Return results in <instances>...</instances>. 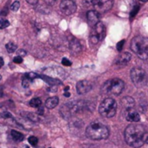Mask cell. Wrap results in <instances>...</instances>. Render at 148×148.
I'll use <instances>...</instances> for the list:
<instances>
[{
    "mask_svg": "<svg viewBox=\"0 0 148 148\" xmlns=\"http://www.w3.org/2000/svg\"><path fill=\"white\" fill-rule=\"evenodd\" d=\"M0 117L3 118V119H11L12 116L9 112H3L1 114H0Z\"/></svg>",
    "mask_w": 148,
    "mask_h": 148,
    "instance_id": "obj_25",
    "label": "cell"
},
{
    "mask_svg": "<svg viewBox=\"0 0 148 148\" xmlns=\"http://www.w3.org/2000/svg\"><path fill=\"white\" fill-rule=\"evenodd\" d=\"M131 58H132V56L129 52H123L119 55V57L116 58L115 63L118 65H125L130 62Z\"/></svg>",
    "mask_w": 148,
    "mask_h": 148,
    "instance_id": "obj_14",
    "label": "cell"
},
{
    "mask_svg": "<svg viewBox=\"0 0 148 148\" xmlns=\"http://www.w3.org/2000/svg\"><path fill=\"white\" fill-rule=\"evenodd\" d=\"M122 112H123L125 119L129 122L137 123L140 120V116H139L138 112L136 111L135 106L124 108V109H122Z\"/></svg>",
    "mask_w": 148,
    "mask_h": 148,
    "instance_id": "obj_11",
    "label": "cell"
},
{
    "mask_svg": "<svg viewBox=\"0 0 148 148\" xmlns=\"http://www.w3.org/2000/svg\"><path fill=\"white\" fill-rule=\"evenodd\" d=\"M117 103L116 101L112 98L105 99L99 107V112L100 115H102L105 118H112L115 116L117 112Z\"/></svg>",
    "mask_w": 148,
    "mask_h": 148,
    "instance_id": "obj_5",
    "label": "cell"
},
{
    "mask_svg": "<svg viewBox=\"0 0 148 148\" xmlns=\"http://www.w3.org/2000/svg\"><path fill=\"white\" fill-rule=\"evenodd\" d=\"M4 64H5V61H4L3 58L0 57V69H1L4 66Z\"/></svg>",
    "mask_w": 148,
    "mask_h": 148,
    "instance_id": "obj_35",
    "label": "cell"
},
{
    "mask_svg": "<svg viewBox=\"0 0 148 148\" xmlns=\"http://www.w3.org/2000/svg\"><path fill=\"white\" fill-rule=\"evenodd\" d=\"M30 106L33 108H38L40 106H42V101L38 98H34L30 101Z\"/></svg>",
    "mask_w": 148,
    "mask_h": 148,
    "instance_id": "obj_18",
    "label": "cell"
},
{
    "mask_svg": "<svg viewBox=\"0 0 148 148\" xmlns=\"http://www.w3.org/2000/svg\"><path fill=\"white\" fill-rule=\"evenodd\" d=\"M13 62L16 63V64H21V63L23 62V58H22L21 57H19V56H17V57L14 58Z\"/></svg>",
    "mask_w": 148,
    "mask_h": 148,
    "instance_id": "obj_28",
    "label": "cell"
},
{
    "mask_svg": "<svg viewBox=\"0 0 148 148\" xmlns=\"http://www.w3.org/2000/svg\"><path fill=\"white\" fill-rule=\"evenodd\" d=\"M125 140L128 145L138 148L144 145L145 141L146 130L138 124L129 125L125 130Z\"/></svg>",
    "mask_w": 148,
    "mask_h": 148,
    "instance_id": "obj_1",
    "label": "cell"
},
{
    "mask_svg": "<svg viewBox=\"0 0 148 148\" xmlns=\"http://www.w3.org/2000/svg\"><path fill=\"white\" fill-rule=\"evenodd\" d=\"M131 79L135 86L142 87L147 83V75L145 71L139 67H134L131 71Z\"/></svg>",
    "mask_w": 148,
    "mask_h": 148,
    "instance_id": "obj_7",
    "label": "cell"
},
{
    "mask_svg": "<svg viewBox=\"0 0 148 148\" xmlns=\"http://www.w3.org/2000/svg\"><path fill=\"white\" fill-rule=\"evenodd\" d=\"M18 54L19 57L22 58L23 56H25V55H26V52H25L24 50H22V51H18Z\"/></svg>",
    "mask_w": 148,
    "mask_h": 148,
    "instance_id": "obj_32",
    "label": "cell"
},
{
    "mask_svg": "<svg viewBox=\"0 0 148 148\" xmlns=\"http://www.w3.org/2000/svg\"><path fill=\"white\" fill-rule=\"evenodd\" d=\"M5 48H6V50H7L8 52L12 53V52L16 51V50H17V45H16L14 43L10 42V43H8V44L5 45Z\"/></svg>",
    "mask_w": 148,
    "mask_h": 148,
    "instance_id": "obj_19",
    "label": "cell"
},
{
    "mask_svg": "<svg viewBox=\"0 0 148 148\" xmlns=\"http://www.w3.org/2000/svg\"><path fill=\"white\" fill-rule=\"evenodd\" d=\"M19 6H20L19 2H18V1H15V2L12 5V6H11V10H12V12H17V11H18Z\"/></svg>",
    "mask_w": 148,
    "mask_h": 148,
    "instance_id": "obj_23",
    "label": "cell"
},
{
    "mask_svg": "<svg viewBox=\"0 0 148 148\" xmlns=\"http://www.w3.org/2000/svg\"><path fill=\"white\" fill-rule=\"evenodd\" d=\"M106 36V27L102 22H99L92 27V31L90 35V42L92 45L98 44L103 40Z\"/></svg>",
    "mask_w": 148,
    "mask_h": 148,
    "instance_id": "obj_8",
    "label": "cell"
},
{
    "mask_svg": "<svg viewBox=\"0 0 148 148\" xmlns=\"http://www.w3.org/2000/svg\"><path fill=\"white\" fill-rule=\"evenodd\" d=\"M92 86L88 80H81V81L78 82V84L76 86L77 92L80 95L89 92L92 90Z\"/></svg>",
    "mask_w": 148,
    "mask_h": 148,
    "instance_id": "obj_12",
    "label": "cell"
},
{
    "mask_svg": "<svg viewBox=\"0 0 148 148\" xmlns=\"http://www.w3.org/2000/svg\"><path fill=\"white\" fill-rule=\"evenodd\" d=\"M26 1L30 4V5H35L38 4V0H26Z\"/></svg>",
    "mask_w": 148,
    "mask_h": 148,
    "instance_id": "obj_29",
    "label": "cell"
},
{
    "mask_svg": "<svg viewBox=\"0 0 148 148\" xmlns=\"http://www.w3.org/2000/svg\"><path fill=\"white\" fill-rule=\"evenodd\" d=\"M62 64H63L64 66H71V62L69 59H67L66 58H64L62 59Z\"/></svg>",
    "mask_w": 148,
    "mask_h": 148,
    "instance_id": "obj_26",
    "label": "cell"
},
{
    "mask_svg": "<svg viewBox=\"0 0 148 148\" xmlns=\"http://www.w3.org/2000/svg\"><path fill=\"white\" fill-rule=\"evenodd\" d=\"M138 10H139V6H138V5H135V6L133 7V9L132 10V12H130V18L135 17V15L138 13Z\"/></svg>",
    "mask_w": 148,
    "mask_h": 148,
    "instance_id": "obj_24",
    "label": "cell"
},
{
    "mask_svg": "<svg viewBox=\"0 0 148 148\" xmlns=\"http://www.w3.org/2000/svg\"><path fill=\"white\" fill-rule=\"evenodd\" d=\"M28 141H29V143H30L32 146H36V145H38V138H37L36 137H34V136H31V137L28 138Z\"/></svg>",
    "mask_w": 148,
    "mask_h": 148,
    "instance_id": "obj_22",
    "label": "cell"
},
{
    "mask_svg": "<svg viewBox=\"0 0 148 148\" xmlns=\"http://www.w3.org/2000/svg\"><path fill=\"white\" fill-rule=\"evenodd\" d=\"M88 24L93 27L95 25H97L99 22V14L96 12L95 11H89L86 14Z\"/></svg>",
    "mask_w": 148,
    "mask_h": 148,
    "instance_id": "obj_13",
    "label": "cell"
},
{
    "mask_svg": "<svg viewBox=\"0 0 148 148\" xmlns=\"http://www.w3.org/2000/svg\"><path fill=\"white\" fill-rule=\"evenodd\" d=\"M2 96H3V92L0 91V97H2Z\"/></svg>",
    "mask_w": 148,
    "mask_h": 148,
    "instance_id": "obj_37",
    "label": "cell"
},
{
    "mask_svg": "<svg viewBox=\"0 0 148 148\" xmlns=\"http://www.w3.org/2000/svg\"><path fill=\"white\" fill-rule=\"evenodd\" d=\"M0 80H1V75H0Z\"/></svg>",
    "mask_w": 148,
    "mask_h": 148,
    "instance_id": "obj_40",
    "label": "cell"
},
{
    "mask_svg": "<svg viewBox=\"0 0 148 148\" xmlns=\"http://www.w3.org/2000/svg\"><path fill=\"white\" fill-rule=\"evenodd\" d=\"M65 97H70V93L68 92H64V94Z\"/></svg>",
    "mask_w": 148,
    "mask_h": 148,
    "instance_id": "obj_36",
    "label": "cell"
},
{
    "mask_svg": "<svg viewBox=\"0 0 148 148\" xmlns=\"http://www.w3.org/2000/svg\"><path fill=\"white\" fill-rule=\"evenodd\" d=\"M84 3L86 6H89V5H92V0H84Z\"/></svg>",
    "mask_w": 148,
    "mask_h": 148,
    "instance_id": "obj_30",
    "label": "cell"
},
{
    "mask_svg": "<svg viewBox=\"0 0 148 148\" xmlns=\"http://www.w3.org/2000/svg\"><path fill=\"white\" fill-rule=\"evenodd\" d=\"M8 13V10L6 8H5L4 10L1 11V12H0V15H2V16H6Z\"/></svg>",
    "mask_w": 148,
    "mask_h": 148,
    "instance_id": "obj_31",
    "label": "cell"
},
{
    "mask_svg": "<svg viewBox=\"0 0 148 148\" xmlns=\"http://www.w3.org/2000/svg\"><path fill=\"white\" fill-rule=\"evenodd\" d=\"M58 97H51V98H49L46 102H45V106L48 108V109H53L55 108L58 104Z\"/></svg>",
    "mask_w": 148,
    "mask_h": 148,
    "instance_id": "obj_15",
    "label": "cell"
},
{
    "mask_svg": "<svg viewBox=\"0 0 148 148\" xmlns=\"http://www.w3.org/2000/svg\"><path fill=\"white\" fill-rule=\"evenodd\" d=\"M31 82H32V81H31L26 76H25L24 79H23V80H22V86H23V87L28 88L29 86H30V84H31Z\"/></svg>",
    "mask_w": 148,
    "mask_h": 148,
    "instance_id": "obj_21",
    "label": "cell"
},
{
    "mask_svg": "<svg viewBox=\"0 0 148 148\" xmlns=\"http://www.w3.org/2000/svg\"><path fill=\"white\" fill-rule=\"evenodd\" d=\"M96 12L105 13L109 12L113 6V0H92V5Z\"/></svg>",
    "mask_w": 148,
    "mask_h": 148,
    "instance_id": "obj_9",
    "label": "cell"
},
{
    "mask_svg": "<svg viewBox=\"0 0 148 148\" xmlns=\"http://www.w3.org/2000/svg\"><path fill=\"white\" fill-rule=\"evenodd\" d=\"M38 109V112L39 114H43V113H44V107H43V106H40Z\"/></svg>",
    "mask_w": 148,
    "mask_h": 148,
    "instance_id": "obj_33",
    "label": "cell"
},
{
    "mask_svg": "<svg viewBox=\"0 0 148 148\" xmlns=\"http://www.w3.org/2000/svg\"><path fill=\"white\" fill-rule=\"evenodd\" d=\"M88 107L89 106L85 101H74L66 104L64 106L62 107L61 111L64 110V112H62L63 116L68 117V116H71L72 114L79 112L83 110H86L88 109Z\"/></svg>",
    "mask_w": 148,
    "mask_h": 148,
    "instance_id": "obj_6",
    "label": "cell"
},
{
    "mask_svg": "<svg viewBox=\"0 0 148 148\" xmlns=\"http://www.w3.org/2000/svg\"><path fill=\"white\" fill-rule=\"evenodd\" d=\"M131 49L132 51L143 60L148 59V38L137 36L134 37L131 42Z\"/></svg>",
    "mask_w": 148,
    "mask_h": 148,
    "instance_id": "obj_3",
    "label": "cell"
},
{
    "mask_svg": "<svg viewBox=\"0 0 148 148\" xmlns=\"http://www.w3.org/2000/svg\"><path fill=\"white\" fill-rule=\"evenodd\" d=\"M86 134L89 138L92 140L106 139L109 136V129L102 123L93 122L87 126Z\"/></svg>",
    "mask_w": 148,
    "mask_h": 148,
    "instance_id": "obj_2",
    "label": "cell"
},
{
    "mask_svg": "<svg viewBox=\"0 0 148 148\" xmlns=\"http://www.w3.org/2000/svg\"><path fill=\"white\" fill-rule=\"evenodd\" d=\"M60 10L64 15H71L77 10V5L73 0H62L60 3Z\"/></svg>",
    "mask_w": 148,
    "mask_h": 148,
    "instance_id": "obj_10",
    "label": "cell"
},
{
    "mask_svg": "<svg viewBox=\"0 0 148 148\" xmlns=\"http://www.w3.org/2000/svg\"><path fill=\"white\" fill-rule=\"evenodd\" d=\"M125 87V83L122 79H112L107 80L102 86V92L104 94H110V95H114L118 96L119 95Z\"/></svg>",
    "mask_w": 148,
    "mask_h": 148,
    "instance_id": "obj_4",
    "label": "cell"
},
{
    "mask_svg": "<svg viewBox=\"0 0 148 148\" xmlns=\"http://www.w3.org/2000/svg\"><path fill=\"white\" fill-rule=\"evenodd\" d=\"M56 1H57V0H45V2H46L47 4L51 5H52Z\"/></svg>",
    "mask_w": 148,
    "mask_h": 148,
    "instance_id": "obj_34",
    "label": "cell"
},
{
    "mask_svg": "<svg viewBox=\"0 0 148 148\" xmlns=\"http://www.w3.org/2000/svg\"><path fill=\"white\" fill-rule=\"evenodd\" d=\"M70 49L73 52H79L81 50V45H80L79 42L76 38H73L70 42Z\"/></svg>",
    "mask_w": 148,
    "mask_h": 148,
    "instance_id": "obj_16",
    "label": "cell"
},
{
    "mask_svg": "<svg viewBox=\"0 0 148 148\" xmlns=\"http://www.w3.org/2000/svg\"><path fill=\"white\" fill-rule=\"evenodd\" d=\"M12 137L16 141H21L24 138V135L21 132H19L18 131H15V130L12 131Z\"/></svg>",
    "mask_w": 148,
    "mask_h": 148,
    "instance_id": "obj_17",
    "label": "cell"
},
{
    "mask_svg": "<svg viewBox=\"0 0 148 148\" xmlns=\"http://www.w3.org/2000/svg\"><path fill=\"white\" fill-rule=\"evenodd\" d=\"M139 1H141V2H144V3H145V2H147L148 0H139Z\"/></svg>",
    "mask_w": 148,
    "mask_h": 148,
    "instance_id": "obj_38",
    "label": "cell"
},
{
    "mask_svg": "<svg viewBox=\"0 0 148 148\" xmlns=\"http://www.w3.org/2000/svg\"><path fill=\"white\" fill-rule=\"evenodd\" d=\"M73 1H74V0H73Z\"/></svg>",
    "mask_w": 148,
    "mask_h": 148,
    "instance_id": "obj_41",
    "label": "cell"
},
{
    "mask_svg": "<svg viewBox=\"0 0 148 148\" xmlns=\"http://www.w3.org/2000/svg\"><path fill=\"white\" fill-rule=\"evenodd\" d=\"M10 25V22L6 19H0V29H5Z\"/></svg>",
    "mask_w": 148,
    "mask_h": 148,
    "instance_id": "obj_20",
    "label": "cell"
},
{
    "mask_svg": "<svg viewBox=\"0 0 148 148\" xmlns=\"http://www.w3.org/2000/svg\"><path fill=\"white\" fill-rule=\"evenodd\" d=\"M145 142L146 144H148V137H147V138L145 139Z\"/></svg>",
    "mask_w": 148,
    "mask_h": 148,
    "instance_id": "obj_39",
    "label": "cell"
},
{
    "mask_svg": "<svg viewBox=\"0 0 148 148\" xmlns=\"http://www.w3.org/2000/svg\"><path fill=\"white\" fill-rule=\"evenodd\" d=\"M124 44H125V40H121V41H119V42L118 43V45H117V49H118L119 51H120L123 49Z\"/></svg>",
    "mask_w": 148,
    "mask_h": 148,
    "instance_id": "obj_27",
    "label": "cell"
}]
</instances>
